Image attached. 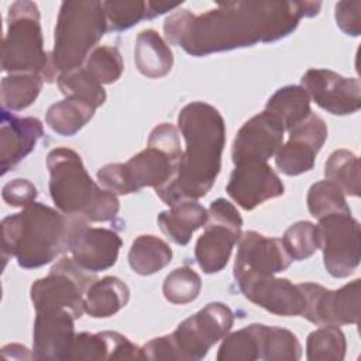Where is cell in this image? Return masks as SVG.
Returning a JSON list of instances; mask_svg holds the SVG:
<instances>
[{"instance_id": "obj_1", "label": "cell", "mask_w": 361, "mask_h": 361, "mask_svg": "<svg viewBox=\"0 0 361 361\" xmlns=\"http://www.w3.org/2000/svg\"><path fill=\"white\" fill-rule=\"evenodd\" d=\"M320 1H237L202 14L173 11L164 21L168 42L192 56L274 42L296 30L300 18L314 17Z\"/></svg>"}, {"instance_id": "obj_2", "label": "cell", "mask_w": 361, "mask_h": 361, "mask_svg": "<svg viewBox=\"0 0 361 361\" xmlns=\"http://www.w3.org/2000/svg\"><path fill=\"white\" fill-rule=\"evenodd\" d=\"M178 127L186 149L175 178L155 189L157 196L168 206L180 200H197L213 188L221 169V154L226 145V124L220 111L209 103L192 102L178 116Z\"/></svg>"}, {"instance_id": "obj_3", "label": "cell", "mask_w": 361, "mask_h": 361, "mask_svg": "<svg viewBox=\"0 0 361 361\" xmlns=\"http://www.w3.org/2000/svg\"><path fill=\"white\" fill-rule=\"evenodd\" d=\"M85 220L34 202L1 220L3 257H16L25 269L49 264L69 251L73 233Z\"/></svg>"}, {"instance_id": "obj_4", "label": "cell", "mask_w": 361, "mask_h": 361, "mask_svg": "<svg viewBox=\"0 0 361 361\" xmlns=\"http://www.w3.org/2000/svg\"><path fill=\"white\" fill-rule=\"evenodd\" d=\"M47 166L49 193L59 212L82 216L93 223L110 221L117 216L120 210L117 196L99 188L76 151L66 147L52 149L47 157Z\"/></svg>"}, {"instance_id": "obj_5", "label": "cell", "mask_w": 361, "mask_h": 361, "mask_svg": "<svg viewBox=\"0 0 361 361\" xmlns=\"http://www.w3.org/2000/svg\"><path fill=\"white\" fill-rule=\"evenodd\" d=\"M107 31L103 1H63L59 8L51 65L61 73L78 69Z\"/></svg>"}, {"instance_id": "obj_6", "label": "cell", "mask_w": 361, "mask_h": 361, "mask_svg": "<svg viewBox=\"0 0 361 361\" xmlns=\"http://www.w3.org/2000/svg\"><path fill=\"white\" fill-rule=\"evenodd\" d=\"M1 68L8 73H37L47 82L56 80L51 54L44 51L39 10L32 1H14L8 8Z\"/></svg>"}, {"instance_id": "obj_7", "label": "cell", "mask_w": 361, "mask_h": 361, "mask_svg": "<svg viewBox=\"0 0 361 361\" xmlns=\"http://www.w3.org/2000/svg\"><path fill=\"white\" fill-rule=\"evenodd\" d=\"M182 158L179 134L175 126L162 123L148 138V147L123 164L127 192L135 193L142 188H162L169 183Z\"/></svg>"}, {"instance_id": "obj_8", "label": "cell", "mask_w": 361, "mask_h": 361, "mask_svg": "<svg viewBox=\"0 0 361 361\" xmlns=\"http://www.w3.org/2000/svg\"><path fill=\"white\" fill-rule=\"evenodd\" d=\"M96 281L94 274L82 269L73 258L62 257L45 278L30 289L35 312L68 310L76 319L85 312V293Z\"/></svg>"}, {"instance_id": "obj_9", "label": "cell", "mask_w": 361, "mask_h": 361, "mask_svg": "<svg viewBox=\"0 0 361 361\" xmlns=\"http://www.w3.org/2000/svg\"><path fill=\"white\" fill-rule=\"evenodd\" d=\"M243 219L233 203L219 197L210 203L204 231L195 245V258L204 274L220 272L241 237Z\"/></svg>"}, {"instance_id": "obj_10", "label": "cell", "mask_w": 361, "mask_h": 361, "mask_svg": "<svg viewBox=\"0 0 361 361\" xmlns=\"http://www.w3.org/2000/svg\"><path fill=\"white\" fill-rule=\"evenodd\" d=\"M234 314L221 302H212L193 316L185 319L172 331L169 340L173 347L175 360L197 361L207 355L212 345L231 330Z\"/></svg>"}, {"instance_id": "obj_11", "label": "cell", "mask_w": 361, "mask_h": 361, "mask_svg": "<svg viewBox=\"0 0 361 361\" xmlns=\"http://www.w3.org/2000/svg\"><path fill=\"white\" fill-rule=\"evenodd\" d=\"M317 230L327 272L333 278L350 276L361 259L360 223L351 213H336L319 219Z\"/></svg>"}, {"instance_id": "obj_12", "label": "cell", "mask_w": 361, "mask_h": 361, "mask_svg": "<svg viewBox=\"0 0 361 361\" xmlns=\"http://www.w3.org/2000/svg\"><path fill=\"white\" fill-rule=\"evenodd\" d=\"M360 279L337 290L313 282L298 283L306 299L302 317L317 326L355 324L360 319Z\"/></svg>"}, {"instance_id": "obj_13", "label": "cell", "mask_w": 361, "mask_h": 361, "mask_svg": "<svg viewBox=\"0 0 361 361\" xmlns=\"http://www.w3.org/2000/svg\"><path fill=\"white\" fill-rule=\"evenodd\" d=\"M327 140V126L322 117L310 113L303 121L289 130V140L275 154L276 168L288 175L298 176L313 169L314 158Z\"/></svg>"}, {"instance_id": "obj_14", "label": "cell", "mask_w": 361, "mask_h": 361, "mask_svg": "<svg viewBox=\"0 0 361 361\" xmlns=\"http://www.w3.org/2000/svg\"><path fill=\"white\" fill-rule=\"evenodd\" d=\"M309 97L334 116H347L361 107V86L355 78H344L330 69H309L300 79Z\"/></svg>"}, {"instance_id": "obj_15", "label": "cell", "mask_w": 361, "mask_h": 361, "mask_svg": "<svg viewBox=\"0 0 361 361\" xmlns=\"http://www.w3.org/2000/svg\"><path fill=\"white\" fill-rule=\"evenodd\" d=\"M292 259L281 238L265 237L257 231H245L238 240L234 261V279L247 276H269L285 271Z\"/></svg>"}, {"instance_id": "obj_16", "label": "cell", "mask_w": 361, "mask_h": 361, "mask_svg": "<svg viewBox=\"0 0 361 361\" xmlns=\"http://www.w3.org/2000/svg\"><path fill=\"white\" fill-rule=\"evenodd\" d=\"M234 165L226 192L244 210L283 195L282 180L267 162L243 161Z\"/></svg>"}, {"instance_id": "obj_17", "label": "cell", "mask_w": 361, "mask_h": 361, "mask_svg": "<svg viewBox=\"0 0 361 361\" xmlns=\"http://www.w3.org/2000/svg\"><path fill=\"white\" fill-rule=\"evenodd\" d=\"M283 133L282 123L267 110L251 117L235 134L231 147L233 162H267L282 145Z\"/></svg>"}, {"instance_id": "obj_18", "label": "cell", "mask_w": 361, "mask_h": 361, "mask_svg": "<svg viewBox=\"0 0 361 361\" xmlns=\"http://www.w3.org/2000/svg\"><path fill=\"white\" fill-rule=\"evenodd\" d=\"M244 296L259 307L278 316H302L306 299L299 285L289 279L269 276H247L235 281Z\"/></svg>"}, {"instance_id": "obj_19", "label": "cell", "mask_w": 361, "mask_h": 361, "mask_svg": "<svg viewBox=\"0 0 361 361\" xmlns=\"http://www.w3.org/2000/svg\"><path fill=\"white\" fill-rule=\"evenodd\" d=\"M76 317L68 310L37 312L32 331L34 360L65 361L71 353Z\"/></svg>"}, {"instance_id": "obj_20", "label": "cell", "mask_w": 361, "mask_h": 361, "mask_svg": "<svg viewBox=\"0 0 361 361\" xmlns=\"http://www.w3.org/2000/svg\"><path fill=\"white\" fill-rule=\"evenodd\" d=\"M121 238L113 230L89 227L86 220L73 233L69 251L73 261L85 271L97 274L111 268L118 258Z\"/></svg>"}, {"instance_id": "obj_21", "label": "cell", "mask_w": 361, "mask_h": 361, "mask_svg": "<svg viewBox=\"0 0 361 361\" xmlns=\"http://www.w3.org/2000/svg\"><path fill=\"white\" fill-rule=\"evenodd\" d=\"M44 135L42 123L35 117H18L1 111V173L21 162Z\"/></svg>"}, {"instance_id": "obj_22", "label": "cell", "mask_w": 361, "mask_h": 361, "mask_svg": "<svg viewBox=\"0 0 361 361\" xmlns=\"http://www.w3.org/2000/svg\"><path fill=\"white\" fill-rule=\"evenodd\" d=\"M68 360H142L141 348L117 331L76 334Z\"/></svg>"}, {"instance_id": "obj_23", "label": "cell", "mask_w": 361, "mask_h": 361, "mask_svg": "<svg viewBox=\"0 0 361 361\" xmlns=\"http://www.w3.org/2000/svg\"><path fill=\"white\" fill-rule=\"evenodd\" d=\"M158 224L161 231L175 244L186 245L192 234L204 226L207 220V210L196 200H180L169 206V210L158 214Z\"/></svg>"}, {"instance_id": "obj_24", "label": "cell", "mask_w": 361, "mask_h": 361, "mask_svg": "<svg viewBox=\"0 0 361 361\" xmlns=\"http://www.w3.org/2000/svg\"><path fill=\"white\" fill-rule=\"evenodd\" d=\"M134 62L140 73L157 79L168 75L173 65V55L168 44L155 30H142L135 39Z\"/></svg>"}, {"instance_id": "obj_25", "label": "cell", "mask_w": 361, "mask_h": 361, "mask_svg": "<svg viewBox=\"0 0 361 361\" xmlns=\"http://www.w3.org/2000/svg\"><path fill=\"white\" fill-rule=\"evenodd\" d=\"M130 300L128 286L117 276L96 279L85 293V312L94 317H110Z\"/></svg>"}, {"instance_id": "obj_26", "label": "cell", "mask_w": 361, "mask_h": 361, "mask_svg": "<svg viewBox=\"0 0 361 361\" xmlns=\"http://www.w3.org/2000/svg\"><path fill=\"white\" fill-rule=\"evenodd\" d=\"M265 110L274 114L289 131L312 113L310 97L302 86H283L268 99Z\"/></svg>"}, {"instance_id": "obj_27", "label": "cell", "mask_w": 361, "mask_h": 361, "mask_svg": "<svg viewBox=\"0 0 361 361\" xmlns=\"http://www.w3.org/2000/svg\"><path fill=\"white\" fill-rule=\"evenodd\" d=\"M96 107L78 97H65L49 106L45 121L52 131L62 137H72L93 117Z\"/></svg>"}, {"instance_id": "obj_28", "label": "cell", "mask_w": 361, "mask_h": 361, "mask_svg": "<svg viewBox=\"0 0 361 361\" xmlns=\"http://www.w3.org/2000/svg\"><path fill=\"white\" fill-rule=\"evenodd\" d=\"M171 259V247L151 234L138 235L128 251V264L138 275H152L165 268Z\"/></svg>"}, {"instance_id": "obj_29", "label": "cell", "mask_w": 361, "mask_h": 361, "mask_svg": "<svg viewBox=\"0 0 361 361\" xmlns=\"http://www.w3.org/2000/svg\"><path fill=\"white\" fill-rule=\"evenodd\" d=\"M265 324H250L228 336L219 348V361H254L262 360V341Z\"/></svg>"}, {"instance_id": "obj_30", "label": "cell", "mask_w": 361, "mask_h": 361, "mask_svg": "<svg viewBox=\"0 0 361 361\" xmlns=\"http://www.w3.org/2000/svg\"><path fill=\"white\" fill-rule=\"evenodd\" d=\"M44 79L37 73H10L1 80V104L4 110L20 111L38 97Z\"/></svg>"}, {"instance_id": "obj_31", "label": "cell", "mask_w": 361, "mask_h": 361, "mask_svg": "<svg viewBox=\"0 0 361 361\" xmlns=\"http://www.w3.org/2000/svg\"><path fill=\"white\" fill-rule=\"evenodd\" d=\"M326 179L337 185L344 195H360V161L348 149H336L324 165Z\"/></svg>"}, {"instance_id": "obj_32", "label": "cell", "mask_w": 361, "mask_h": 361, "mask_svg": "<svg viewBox=\"0 0 361 361\" xmlns=\"http://www.w3.org/2000/svg\"><path fill=\"white\" fill-rule=\"evenodd\" d=\"M345 336L338 326H320L306 340L309 361H341L345 357Z\"/></svg>"}, {"instance_id": "obj_33", "label": "cell", "mask_w": 361, "mask_h": 361, "mask_svg": "<svg viewBox=\"0 0 361 361\" xmlns=\"http://www.w3.org/2000/svg\"><path fill=\"white\" fill-rule=\"evenodd\" d=\"M58 87L65 97H78L94 106L100 107L106 102V90L86 69L80 66L78 69L61 73L56 79Z\"/></svg>"}, {"instance_id": "obj_34", "label": "cell", "mask_w": 361, "mask_h": 361, "mask_svg": "<svg viewBox=\"0 0 361 361\" xmlns=\"http://www.w3.org/2000/svg\"><path fill=\"white\" fill-rule=\"evenodd\" d=\"M306 202L310 214L317 220L336 213H351L343 190L327 179L310 186Z\"/></svg>"}, {"instance_id": "obj_35", "label": "cell", "mask_w": 361, "mask_h": 361, "mask_svg": "<svg viewBox=\"0 0 361 361\" xmlns=\"http://www.w3.org/2000/svg\"><path fill=\"white\" fill-rule=\"evenodd\" d=\"M285 251L293 261H303L320 250L317 226L310 221H296L286 228L281 238Z\"/></svg>"}, {"instance_id": "obj_36", "label": "cell", "mask_w": 361, "mask_h": 361, "mask_svg": "<svg viewBox=\"0 0 361 361\" xmlns=\"http://www.w3.org/2000/svg\"><path fill=\"white\" fill-rule=\"evenodd\" d=\"M302 357V345L296 336L278 326H265L262 341V360L296 361Z\"/></svg>"}, {"instance_id": "obj_37", "label": "cell", "mask_w": 361, "mask_h": 361, "mask_svg": "<svg viewBox=\"0 0 361 361\" xmlns=\"http://www.w3.org/2000/svg\"><path fill=\"white\" fill-rule=\"evenodd\" d=\"M202 289V279L196 271L189 267H180L166 275L162 293L173 305H186L193 302Z\"/></svg>"}, {"instance_id": "obj_38", "label": "cell", "mask_w": 361, "mask_h": 361, "mask_svg": "<svg viewBox=\"0 0 361 361\" xmlns=\"http://www.w3.org/2000/svg\"><path fill=\"white\" fill-rule=\"evenodd\" d=\"M85 69L100 83L110 85L120 79L124 63L121 54L116 47H96L85 61Z\"/></svg>"}, {"instance_id": "obj_39", "label": "cell", "mask_w": 361, "mask_h": 361, "mask_svg": "<svg viewBox=\"0 0 361 361\" xmlns=\"http://www.w3.org/2000/svg\"><path fill=\"white\" fill-rule=\"evenodd\" d=\"M107 31H124L147 18V1H103Z\"/></svg>"}, {"instance_id": "obj_40", "label": "cell", "mask_w": 361, "mask_h": 361, "mask_svg": "<svg viewBox=\"0 0 361 361\" xmlns=\"http://www.w3.org/2000/svg\"><path fill=\"white\" fill-rule=\"evenodd\" d=\"M37 188L28 179H14L3 186V200L14 207H27L37 199Z\"/></svg>"}, {"instance_id": "obj_41", "label": "cell", "mask_w": 361, "mask_h": 361, "mask_svg": "<svg viewBox=\"0 0 361 361\" xmlns=\"http://www.w3.org/2000/svg\"><path fill=\"white\" fill-rule=\"evenodd\" d=\"M337 27L347 35L358 37L361 32V1H338L336 4Z\"/></svg>"}, {"instance_id": "obj_42", "label": "cell", "mask_w": 361, "mask_h": 361, "mask_svg": "<svg viewBox=\"0 0 361 361\" xmlns=\"http://www.w3.org/2000/svg\"><path fill=\"white\" fill-rule=\"evenodd\" d=\"M1 354L4 358H17V360H31L34 354L28 351L25 345L21 344H8L1 348Z\"/></svg>"}, {"instance_id": "obj_43", "label": "cell", "mask_w": 361, "mask_h": 361, "mask_svg": "<svg viewBox=\"0 0 361 361\" xmlns=\"http://www.w3.org/2000/svg\"><path fill=\"white\" fill-rule=\"evenodd\" d=\"M179 4H169V3H162V1H147V20H151L157 16H161L166 11L178 8Z\"/></svg>"}]
</instances>
